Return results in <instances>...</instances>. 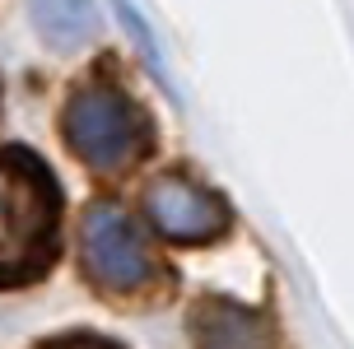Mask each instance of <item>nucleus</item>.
<instances>
[{
    "instance_id": "obj_1",
    "label": "nucleus",
    "mask_w": 354,
    "mask_h": 349,
    "mask_svg": "<svg viewBox=\"0 0 354 349\" xmlns=\"http://www.w3.org/2000/svg\"><path fill=\"white\" fill-rule=\"evenodd\" d=\"M66 252V191L28 144H0V294L33 289Z\"/></svg>"
},
{
    "instance_id": "obj_2",
    "label": "nucleus",
    "mask_w": 354,
    "mask_h": 349,
    "mask_svg": "<svg viewBox=\"0 0 354 349\" xmlns=\"http://www.w3.org/2000/svg\"><path fill=\"white\" fill-rule=\"evenodd\" d=\"M61 140L71 144V154L84 168L117 177L149 154L154 126L145 117V107L117 79L93 75L84 84H75L66 107H61Z\"/></svg>"
},
{
    "instance_id": "obj_3",
    "label": "nucleus",
    "mask_w": 354,
    "mask_h": 349,
    "mask_svg": "<svg viewBox=\"0 0 354 349\" xmlns=\"http://www.w3.org/2000/svg\"><path fill=\"white\" fill-rule=\"evenodd\" d=\"M80 270L107 298H149L163 279V261L145 243L140 224L117 200H93L80 214Z\"/></svg>"
},
{
    "instance_id": "obj_4",
    "label": "nucleus",
    "mask_w": 354,
    "mask_h": 349,
    "mask_svg": "<svg viewBox=\"0 0 354 349\" xmlns=\"http://www.w3.org/2000/svg\"><path fill=\"white\" fill-rule=\"evenodd\" d=\"M145 214L163 238H173L182 247L214 243L229 228V205L219 196H210L205 187L187 182V177H159L145 191Z\"/></svg>"
},
{
    "instance_id": "obj_5",
    "label": "nucleus",
    "mask_w": 354,
    "mask_h": 349,
    "mask_svg": "<svg viewBox=\"0 0 354 349\" xmlns=\"http://www.w3.org/2000/svg\"><path fill=\"white\" fill-rule=\"evenodd\" d=\"M187 331H192V349H280L270 317L224 294L196 298L187 312Z\"/></svg>"
},
{
    "instance_id": "obj_6",
    "label": "nucleus",
    "mask_w": 354,
    "mask_h": 349,
    "mask_svg": "<svg viewBox=\"0 0 354 349\" xmlns=\"http://www.w3.org/2000/svg\"><path fill=\"white\" fill-rule=\"evenodd\" d=\"M28 19H33V28L42 33L47 47H80L93 37L98 28V10H93V0H28Z\"/></svg>"
},
{
    "instance_id": "obj_7",
    "label": "nucleus",
    "mask_w": 354,
    "mask_h": 349,
    "mask_svg": "<svg viewBox=\"0 0 354 349\" xmlns=\"http://www.w3.org/2000/svg\"><path fill=\"white\" fill-rule=\"evenodd\" d=\"M33 349H126L122 340H112L103 331H88V326H75V331H56V335H42Z\"/></svg>"
}]
</instances>
